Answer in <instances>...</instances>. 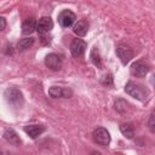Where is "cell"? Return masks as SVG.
<instances>
[{"instance_id":"obj_1","label":"cell","mask_w":155,"mask_h":155,"mask_svg":"<svg viewBox=\"0 0 155 155\" xmlns=\"http://www.w3.org/2000/svg\"><path fill=\"white\" fill-rule=\"evenodd\" d=\"M125 91H126V93L130 94L131 97H133V98H136V99H138V101H142V102L145 101V99L148 98V96H149V91H148L144 86H142V85H139V84H136V82H133V81H128V82L126 84Z\"/></svg>"},{"instance_id":"obj_2","label":"cell","mask_w":155,"mask_h":155,"mask_svg":"<svg viewBox=\"0 0 155 155\" xmlns=\"http://www.w3.org/2000/svg\"><path fill=\"white\" fill-rule=\"evenodd\" d=\"M4 97H5V99L7 101L8 104H11L12 107H16V108L22 107L23 103H24L23 93L21 92V90H18V88L15 87V86L7 87V88L5 90Z\"/></svg>"},{"instance_id":"obj_3","label":"cell","mask_w":155,"mask_h":155,"mask_svg":"<svg viewBox=\"0 0 155 155\" xmlns=\"http://www.w3.org/2000/svg\"><path fill=\"white\" fill-rule=\"evenodd\" d=\"M92 136H93V140L97 144H99V145L107 147L110 143V134H109L108 130L104 128V127H97L93 131V134Z\"/></svg>"},{"instance_id":"obj_4","label":"cell","mask_w":155,"mask_h":155,"mask_svg":"<svg viewBox=\"0 0 155 155\" xmlns=\"http://www.w3.org/2000/svg\"><path fill=\"white\" fill-rule=\"evenodd\" d=\"M116 54H117L119 59L121 61V63L126 65L132 59L133 51H132V48L130 46H127L125 44H119L117 47H116Z\"/></svg>"},{"instance_id":"obj_5","label":"cell","mask_w":155,"mask_h":155,"mask_svg":"<svg viewBox=\"0 0 155 155\" xmlns=\"http://www.w3.org/2000/svg\"><path fill=\"white\" fill-rule=\"evenodd\" d=\"M75 19H76V16H75V13H74L73 11H70V10H63V11L58 15V23H59L61 27H63V28H68V27L73 25L74 22H75Z\"/></svg>"},{"instance_id":"obj_6","label":"cell","mask_w":155,"mask_h":155,"mask_svg":"<svg viewBox=\"0 0 155 155\" xmlns=\"http://www.w3.org/2000/svg\"><path fill=\"white\" fill-rule=\"evenodd\" d=\"M87 48V44L81 39H74L70 44V52L73 57H81Z\"/></svg>"},{"instance_id":"obj_7","label":"cell","mask_w":155,"mask_h":155,"mask_svg":"<svg viewBox=\"0 0 155 155\" xmlns=\"http://www.w3.org/2000/svg\"><path fill=\"white\" fill-rule=\"evenodd\" d=\"M53 28V21L50 17H41L39 19V22L36 23V31L39 33V35H45L48 31H51V29Z\"/></svg>"},{"instance_id":"obj_8","label":"cell","mask_w":155,"mask_h":155,"mask_svg":"<svg viewBox=\"0 0 155 155\" xmlns=\"http://www.w3.org/2000/svg\"><path fill=\"white\" fill-rule=\"evenodd\" d=\"M45 64L51 70H59L62 68V58L56 53H50L45 58Z\"/></svg>"},{"instance_id":"obj_9","label":"cell","mask_w":155,"mask_h":155,"mask_svg":"<svg viewBox=\"0 0 155 155\" xmlns=\"http://www.w3.org/2000/svg\"><path fill=\"white\" fill-rule=\"evenodd\" d=\"M48 94L52 98H68L73 94V92H71V90L64 88L61 86H51L48 88Z\"/></svg>"},{"instance_id":"obj_10","label":"cell","mask_w":155,"mask_h":155,"mask_svg":"<svg viewBox=\"0 0 155 155\" xmlns=\"http://www.w3.org/2000/svg\"><path fill=\"white\" fill-rule=\"evenodd\" d=\"M148 71H149V67L142 61H137L131 65V73L137 78H144L148 74Z\"/></svg>"},{"instance_id":"obj_11","label":"cell","mask_w":155,"mask_h":155,"mask_svg":"<svg viewBox=\"0 0 155 155\" xmlns=\"http://www.w3.org/2000/svg\"><path fill=\"white\" fill-rule=\"evenodd\" d=\"M4 138L12 145L18 147L21 144V138L18 136V133L13 130V128H6L4 132Z\"/></svg>"},{"instance_id":"obj_12","label":"cell","mask_w":155,"mask_h":155,"mask_svg":"<svg viewBox=\"0 0 155 155\" xmlns=\"http://www.w3.org/2000/svg\"><path fill=\"white\" fill-rule=\"evenodd\" d=\"M44 131H45V126H42V125H28V126H24V132L33 139L39 137Z\"/></svg>"},{"instance_id":"obj_13","label":"cell","mask_w":155,"mask_h":155,"mask_svg":"<svg viewBox=\"0 0 155 155\" xmlns=\"http://www.w3.org/2000/svg\"><path fill=\"white\" fill-rule=\"evenodd\" d=\"M87 30H88V23H87V21H85V19L78 21V22L73 25V31H74L78 36H85V35L87 34Z\"/></svg>"},{"instance_id":"obj_14","label":"cell","mask_w":155,"mask_h":155,"mask_svg":"<svg viewBox=\"0 0 155 155\" xmlns=\"http://www.w3.org/2000/svg\"><path fill=\"white\" fill-rule=\"evenodd\" d=\"M35 28H36V22H35V19H34V18H28V19H25V21L23 22V24H22V33H23L24 35H29V34H31V33L35 30Z\"/></svg>"},{"instance_id":"obj_15","label":"cell","mask_w":155,"mask_h":155,"mask_svg":"<svg viewBox=\"0 0 155 155\" xmlns=\"http://www.w3.org/2000/svg\"><path fill=\"white\" fill-rule=\"evenodd\" d=\"M120 132L128 139H132L134 136V130L131 124H121L120 125Z\"/></svg>"},{"instance_id":"obj_16","label":"cell","mask_w":155,"mask_h":155,"mask_svg":"<svg viewBox=\"0 0 155 155\" xmlns=\"http://www.w3.org/2000/svg\"><path fill=\"white\" fill-rule=\"evenodd\" d=\"M33 45H34V39L33 38H24L18 42L17 47H18L19 51H25V50L30 48Z\"/></svg>"},{"instance_id":"obj_17","label":"cell","mask_w":155,"mask_h":155,"mask_svg":"<svg viewBox=\"0 0 155 155\" xmlns=\"http://www.w3.org/2000/svg\"><path fill=\"white\" fill-rule=\"evenodd\" d=\"M90 57H91V61H92V63H93L96 67H98V68H101V67H102L101 54H99V51H98V48H97V47H93V48H92Z\"/></svg>"},{"instance_id":"obj_18","label":"cell","mask_w":155,"mask_h":155,"mask_svg":"<svg viewBox=\"0 0 155 155\" xmlns=\"http://www.w3.org/2000/svg\"><path fill=\"white\" fill-rule=\"evenodd\" d=\"M102 82H103L104 85H109V86H113V76H111V74H108V75H105V76H104V79L102 80Z\"/></svg>"},{"instance_id":"obj_19","label":"cell","mask_w":155,"mask_h":155,"mask_svg":"<svg viewBox=\"0 0 155 155\" xmlns=\"http://www.w3.org/2000/svg\"><path fill=\"white\" fill-rule=\"evenodd\" d=\"M154 126H155V122H154V113H151V114H150V116H149V128H150V131H151V132H154V131H155Z\"/></svg>"},{"instance_id":"obj_20","label":"cell","mask_w":155,"mask_h":155,"mask_svg":"<svg viewBox=\"0 0 155 155\" xmlns=\"http://www.w3.org/2000/svg\"><path fill=\"white\" fill-rule=\"evenodd\" d=\"M6 27V21L4 17H0V30H4Z\"/></svg>"},{"instance_id":"obj_21","label":"cell","mask_w":155,"mask_h":155,"mask_svg":"<svg viewBox=\"0 0 155 155\" xmlns=\"http://www.w3.org/2000/svg\"><path fill=\"white\" fill-rule=\"evenodd\" d=\"M90 155H102V154H101V153H98V151H92Z\"/></svg>"},{"instance_id":"obj_22","label":"cell","mask_w":155,"mask_h":155,"mask_svg":"<svg viewBox=\"0 0 155 155\" xmlns=\"http://www.w3.org/2000/svg\"><path fill=\"white\" fill-rule=\"evenodd\" d=\"M0 155H11V154H7V153H1Z\"/></svg>"}]
</instances>
